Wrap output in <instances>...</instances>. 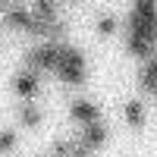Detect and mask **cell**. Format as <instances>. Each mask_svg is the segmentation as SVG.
Returning <instances> with one entry per match:
<instances>
[{
    "label": "cell",
    "mask_w": 157,
    "mask_h": 157,
    "mask_svg": "<svg viewBox=\"0 0 157 157\" xmlns=\"http://www.w3.org/2000/svg\"><path fill=\"white\" fill-rule=\"evenodd\" d=\"M69 116L78 126H91V123H101V107L94 101H88V98H78V101H72Z\"/></svg>",
    "instance_id": "3"
},
{
    "label": "cell",
    "mask_w": 157,
    "mask_h": 157,
    "mask_svg": "<svg viewBox=\"0 0 157 157\" xmlns=\"http://www.w3.org/2000/svg\"><path fill=\"white\" fill-rule=\"evenodd\" d=\"M0 148H3V154H6L10 148H16V132H10V129H6V132H3V141H0Z\"/></svg>",
    "instance_id": "9"
},
{
    "label": "cell",
    "mask_w": 157,
    "mask_h": 157,
    "mask_svg": "<svg viewBox=\"0 0 157 157\" xmlns=\"http://www.w3.org/2000/svg\"><path fill=\"white\" fill-rule=\"evenodd\" d=\"M75 151H78L75 138H57L54 145H50V154L54 157H75Z\"/></svg>",
    "instance_id": "7"
},
{
    "label": "cell",
    "mask_w": 157,
    "mask_h": 157,
    "mask_svg": "<svg viewBox=\"0 0 157 157\" xmlns=\"http://www.w3.org/2000/svg\"><path fill=\"white\" fill-rule=\"evenodd\" d=\"M3 10H6V22L13 25V29L29 32L32 25H35V16H32V10H29V6H19V3H13V6H10V3H6Z\"/></svg>",
    "instance_id": "4"
},
{
    "label": "cell",
    "mask_w": 157,
    "mask_h": 157,
    "mask_svg": "<svg viewBox=\"0 0 157 157\" xmlns=\"http://www.w3.org/2000/svg\"><path fill=\"white\" fill-rule=\"evenodd\" d=\"M123 116H126L129 129H141V126H145V104H141L138 98L126 101V107H123Z\"/></svg>",
    "instance_id": "5"
},
{
    "label": "cell",
    "mask_w": 157,
    "mask_h": 157,
    "mask_svg": "<svg viewBox=\"0 0 157 157\" xmlns=\"http://www.w3.org/2000/svg\"><path fill=\"white\" fill-rule=\"evenodd\" d=\"M10 85H13V94L29 104V101L38 98V91H41V78H38V72H32V69H19Z\"/></svg>",
    "instance_id": "1"
},
{
    "label": "cell",
    "mask_w": 157,
    "mask_h": 157,
    "mask_svg": "<svg viewBox=\"0 0 157 157\" xmlns=\"http://www.w3.org/2000/svg\"><path fill=\"white\" fill-rule=\"evenodd\" d=\"M107 138H110V129L104 126V123H91V126H82V132L75 135L78 148H85L88 154H91V151H98V148H104V145H107Z\"/></svg>",
    "instance_id": "2"
},
{
    "label": "cell",
    "mask_w": 157,
    "mask_h": 157,
    "mask_svg": "<svg viewBox=\"0 0 157 157\" xmlns=\"http://www.w3.org/2000/svg\"><path fill=\"white\" fill-rule=\"evenodd\" d=\"M16 120H19V126H25V129H35L38 123H41V110H38V104H22V107L16 110Z\"/></svg>",
    "instance_id": "6"
},
{
    "label": "cell",
    "mask_w": 157,
    "mask_h": 157,
    "mask_svg": "<svg viewBox=\"0 0 157 157\" xmlns=\"http://www.w3.org/2000/svg\"><path fill=\"white\" fill-rule=\"evenodd\" d=\"M113 32H116V19H113V16H101V19H98V35H101V38H110Z\"/></svg>",
    "instance_id": "8"
},
{
    "label": "cell",
    "mask_w": 157,
    "mask_h": 157,
    "mask_svg": "<svg viewBox=\"0 0 157 157\" xmlns=\"http://www.w3.org/2000/svg\"><path fill=\"white\" fill-rule=\"evenodd\" d=\"M75 157H91V154H88L85 148H78V151H75Z\"/></svg>",
    "instance_id": "10"
}]
</instances>
